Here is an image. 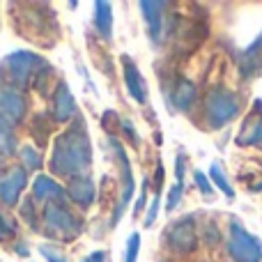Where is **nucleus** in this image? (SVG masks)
<instances>
[{"label": "nucleus", "instance_id": "12", "mask_svg": "<svg viewBox=\"0 0 262 262\" xmlns=\"http://www.w3.org/2000/svg\"><path fill=\"white\" fill-rule=\"evenodd\" d=\"M138 7H140V12H143L145 23H147L149 39H152L154 44H159L161 37H163V18H166L168 3H152V0H143Z\"/></svg>", "mask_w": 262, "mask_h": 262}, {"label": "nucleus", "instance_id": "21", "mask_svg": "<svg viewBox=\"0 0 262 262\" xmlns=\"http://www.w3.org/2000/svg\"><path fill=\"white\" fill-rule=\"evenodd\" d=\"M193 180H195V184H198V189H200V193H203V198L212 200V198H214V184H212V180H209V177L205 175L203 170H193Z\"/></svg>", "mask_w": 262, "mask_h": 262}, {"label": "nucleus", "instance_id": "18", "mask_svg": "<svg viewBox=\"0 0 262 262\" xmlns=\"http://www.w3.org/2000/svg\"><path fill=\"white\" fill-rule=\"evenodd\" d=\"M95 28L104 39L113 37V7L106 0H97L95 3Z\"/></svg>", "mask_w": 262, "mask_h": 262}, {"label": "nucleus", "instance_id": "32", "mask_svg": "<svg viewBox=\"0 0 262 262\" xmlns=\"http://www.w3.org/2000/svg\"><path fill=\"white\" fill-rule=\"evenodd\" d=\"M90 260L92 262H106V253H104V251H97V253L90 255Z\"/></svg>", "mask_w": 262, "mask_h": 262}, {"label": "nucleus", "instance_id": "2", "mask_svg": "<svg viewBox=\"0 0 262 262\" xmlns=\"http://www.w3.org/2000/svg\"><path fill=\"white\" fill-rule=\"evenodd\" d=\"M242 113L239 92L223 85H214L203 99V118L209 129H223Z\"/></svg>", "mask_w": 262, "mask_h": 262}, {"label": "nucleus", "instance_id": "11", "mask_svg": "<svg viewBox=\"0 0 262 262\" xmlns=\"http://www.w3.org/2000/svg\"><path fill=\"white\" fill-rule=\"evenodd\" d=\"M26 186H28V172L23 170V168H12V170L0 180V200H3L7 207H14Z\"/></svg>", "mask_w": 262, "mask_h": 262}, {"label": "nucleus", "instance_id": "24", "mask_svg": "<svg viewBox=\"0 0 262 262\" xmlns=\"http://www.w3.org/2000/svg\"><path fill=\"white\" fill-rule=\"evenodd\" d=\"M182 195H184V184H172L170 189H168V200H166L168 212H175L177 205L182 203Z\"/></svg>", "mask_w": 262, "mask_h": 262}, {"label": "nucleus", "instance_id": "1", "mask_svg": "<svg viewBox=\"0 0 262 262\" xmlns=\"http://www.w3.org/2000/svg\"><path fill=\"white\" fill-rule=\"evenodd\" d=\"M49 163L51 170L60 177L72 180V177L85 175V170L92 166V145L83 118H76L72 127L55 138Z\"/></svg>", "mask_w": 262, "mask_h": 262}, {"label": "nucleus", "instance_id": "22", "mask_svg": "<svg viewBox=\"0 0 262 262\" xmlns=\"http://www.w3.org/2000/svg\"><path fill=\"white\" fill-rule=\"evenodd\" d=\"M21 159H23V163H26L30 170H39L41 168V154L37 152L35 147H30V145L21 149Z\"/></svg>", "mask_w": 262, "mask_h": 262}, {"label": "nucleus", "instance_id": "8", "mask_svg": "<svg viewBox=\"0 0 262 262\" xmlns=\"http://www.w3.org/2000/svg\"><path fill=\"white\" fill-rule=\"evenodd\" d=\"M237 67H239L242 78H255L262 72V32L251 41L246 49L237 53Z\"/></svg>", "mask_w": 262, "mask_h": 262}, {"label": "nucleus", "instance_id": "28", "mask_svg": "<svg viewBox=\"0 0 262 262\" xmlns=\"http://www.w3.org/2000/svg\"><path fill=\"white\" fill-rule=\"evenodd\" d=\"M184 168H186V157H184V152H180L177 154V166H175L177 184H184Z\"/></svg>", "mask_w": 262, "mask_h": 262}, {"label": "nucleus", "instance_id": "4", "mask_svg": "<svg viewBox=\"0 0 262 262\" xmlns=\"http://www.w3.org/2000/svg\"><path fill=\"white\" fill-rule=\"evenodd\" d=\"M41 62H44V60L37 53H32V51H14V53H9L7 58L3 60L0 74L7 78V83H9L7 88L18 90V88H23L35 76V72L39 69L37 64H41Z\"/></svg>", "mask_w": 262, "mask_h": 262}, {"label": "nucleus", "instance_id": "5", "mask_svg": "<svg viewBox=\"0 0 262 262\" xmlns=\"http://www.w3.org/2000/svg\"><path fill=\"white\" fill-rule=\"evenodd\" d=\"M44 226L49 230H53L62 239H74L83 232V219H78L72 209L67 207V203H53L46 205L44 209Z\"/></svg>", "mask_w": 262, "mask_h": 262}, {"label": "nucleus", "instance_id": "30", "mask_svg": "<svg viewBox=\"0 0 262 262\" xmlns=\"http://www.w3.org/2000/svg\"><path fill=\"white\" fill-rule=\"evenodd\" d=\"M205 237H207V242H212V244L221 239V235H219V230H216L214 223H207V226H205Z\"/></svg>", "mask_w": 262, "mask_h": 262}, {"label": "nucleus", "instance_id": "9", "mask_svg": "<svg viewBox=\"0 0 262 262\" xmlns=\"http://www.w3.org/2000/svg\"><path fill=\"white\" fill-rule=\"evenodd\" d=\"M237 143L242 147H260L262 149V101L255 99L251 113L246 115V122L242 127Z\"/></svg>", "mask_w": 262, "mask_h": 262}, {"label": "nucleus", "instance_id": "6", "mask_svg": "<svg viewBox=\"0 0 262 262\" xmlns=\"http://www.w3.org/2000/svg\"><path fill=\"white\" fill-rule=\"evenodd\" d=\"M166 244L170 246V251L182 255H189L198 249V228L193 214H186L166 228Z\"/></svg>", "mask_w": 262, "mask_h": 262}, {"label": "nucleus", "instance_id": "17", "mask_svg": "<svg viewBox=\"0 0 262 262\" xmlns=\"http://www.w3.org/2000/svg\"><path fill=\"white\" fill-rule=\"evenodd\" d=\"M32 200H58V203H69L67 191L53 180V177L39 175L35 180V186H32Z\"/></svg>", "mask_w": 262, "mask_h": 262}, {"label": "nucleus", "instance_id": "19", "mask_svg": "<svg viewBox=\"0 0 262 262\" xmlns=\"http://www.w3.org/2000/svg\"><path fill=\"white\" fill-rule=\"evenodd\" d=\"M209 180H212V184L216 186V189L221 191L228 200H235V189H232V184L228 182L226 172L221 170V166H219V163H212V166H209Z\"/></svg>", "mask_w": 262, "mask_h": 262}, {"label": "nucleus", "instance_id": "23", "mask_svg": "<svg viewBox=\"0 0 262 262\" xmlns=\"http://www.w3.org/2000/svg\"><path fill=\"white\" fill-rule=\"evenodd\" d=\"M138 251H140V235L138 232H131V237L127 239V249H124V262L138 260Z\"/></svg>", "mask_w": 262, "mask_h": 262}, {"label": "nucleus", "instance_id": "33", "mask_svg": "<svg viewBox=\"0 0 262 262\" xmlns=\"http://www.w3.org/2000/svg\"><path fill=\"white\" fill-rule=\"evenodd\" d=\"M83 262H92V260H90V258H85V260H83Z\"/></svg>", "mask_w": 262, "mask_h": 262}, {"label": "nucleus", "instance_id": "20", "mask_svg": "<svg viewBox=\"0 0 262 262\" xmlns=\"http://www.w3.org/2000/svg\"><path fill=\"white\" fill-rule=\"evenodd\" d=\"M0 152L14 154L16 152V138H14V124L0 118Z\"/></svg>", "mask_w": 262, "mask_h": 262}, {"label": "nucleus", "instance_id": "10", "mask_svg": "<svg viewBox=\"0 0 262 262\" xmlns=\"http://www.w3.org/2000/svg\"><path fill=\"white\" fill-rule=\"evenodd\" d=\"M26 97L21 95V90H12V88H0V118H5L7 122L18 124L26 118Z\"/></svg>", "mask_w": 262, "mask_h": 262}, {"label": "nucleus", "instance_id": "13", "mask_svg": "<svg viewBox=\"0 0 262 262\" xmlns=\"http://www.w3.org/2000/svg\"><path fill=\"white\" fill-rule=\"evenodd\" d=\"M122 72H124V83H127V92L136 99V104H147V83H145L143 74L138 72L136 62L129 55H122Z\"/></svg>", "mask_w": 262, "mask_h": 262}, {"label": "nucleus", "instance_id": "3", "mask_svg": "<svg viewBox=\"0 0 262 262\" xmlns=\"http://www.w3.org/2000/svg\"><path fill=\"white\" fill-rule=\"evenodd\" d=\"M228 255L232 262H262V242L253 232L246 230L237 219L228 226Z\"/></svg>", "mask_w": 262, "mask_h": 262}, {"label": "nucleus", "instance_id": "7", "mask_svg": "<svg viewBox=\"0 0 262 262\" xmlns=\"http://www.w3.org/2000/svg\"><path fill=\"white\" fill-rule=\"evenodd\" d=\"M111 147H113L115 157L120 159V168H122V195H120V203H118L115 214H113V226H115V223L122 219V214H124V209H127V205L131 203V198H134L136 184H134V172H131L129 157H127V152H124V147L120 145V140L111 138Z\"/></svg>", "mask_w": 262, "mask_h": 262}, {"label": "nucleus", "instance_id": "27", "mask_svg": "<svg viewBox=\"0 0 262 262\" xmlns=\"http://www.w3.org/2000/svg\"><path fill=\"white\" fill-rule=\"evenodd\" d=\"M147 189H149V180L145 177V180H143V191H140V198H138V203H136V207H134V216H138V214L143 212L145 200H147Z\"/></svg>", "mask_w": 262, "mask_h": 262}, {"label": "nucleus", "instance_id": "25", "mask_svg": "<svg viewBox=\"0 0 262 262\" xmlns=\"http://www.w3.org/2000/svg\"><path fill=\"white\" fill-rule=\"evenodd\" d=\"M39 253L44 255L49 262H67V258H64V253L58 249V246H51V244H41L39 246Z\"/></svg>", "mask_w": 262, "mask_h": 262}, {"label": "nucleus", "instance_id": "26", "mask_svg": "<svg viewBox=\"0 0 262 262\" xmlns=\"http://www.w3.org/2000/svg\"><path fill=\"white\" fill-rule=\"evenodd\" d=\"M159 205H161V191H154V198H152V205H149L147 209V216H145V226H154V221H157L159 216Z\"/></svg>", "mask_w": 262, "mask_h": 262}, {"label": "nucleus", "instance_id": "15", "mask_svg": "<svg viewBox=\"0 0 262 262\" xmlns=\"http://www.w3.org/2000/svg\"><path fill=\"white\" fill-rule=\"evenodd\" d=\"M95 182H92L90 175H78V177H72L69 180V186H67V198L72 203H76L78 207H90L95 203Z\"/></svg>", "mask_w": 262, "mask_h": 262}, {"label": "nucleus", "instance_id": "14", "mask_svg": "<svg viewBox=\"0 0 262 262\" xmlns=\"http://www.w3.org/2000/svg\"><path fill=\"white\" fill-rule=\"evenodd\" d=\"M198 101V88H195L193 81L189 78H177L175 85H172V92H170V106L175 111H191Z\"/></svg>", "mask_w": 262, "mask_h": 262}, {"label": "nucleus", "instance_id": "29", "mask_svg": "<svg viewBox=\"0 0 262 262\" xmlns=\"http://www.w3.org/2000/svg\"><path fill=\"white\" fill-rule=\"evenodd\" d=\"M0 237H3V239H7V237H14V226L5 221L3 214H0Z\"/></svg>", "mask_w": 262, "mask_h": 262}, {"label": "nucleus", "instance_id": "16", "mask_svg": "<svg viewBox=\"0 0 262 262\" xmlns=\"http://www.w3.org/2000/svg\"><path fill=\"white\" fill-rule=\"evenodd\" d=\"M74 115H76V99L67 88V83L60 81L53 92V118L55 122H67Z\"/></svg>", "mask_w": 262, "mask_h": 262}, {"label": "nucleus", "instance_id": "31", "mask_svg": "<svg viewBox=\"0 0 262 262\" xmlns=\"http://www.w3.org/2000/svg\"><path fill=\"white\" fill-rule=\"evenodd\" d=\"M122 131H124V134H129L131 143H134V145H138V134H136L134 124H131V122H129V120H122Z\"/></svg>", "mask_w": 262, "mask_h": 262}]
</instances>
